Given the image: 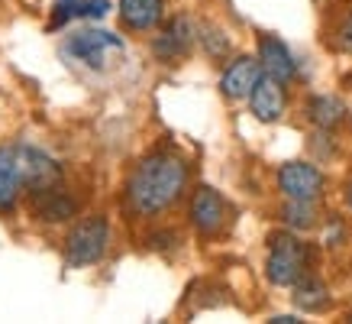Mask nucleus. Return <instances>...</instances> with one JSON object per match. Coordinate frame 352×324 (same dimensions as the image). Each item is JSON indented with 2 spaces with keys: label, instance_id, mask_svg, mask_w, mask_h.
I'll use <instances>...</instances> for the list:
<instances>
[{
  "label": "nucleus",
  "instance_id": "obj_1",
  "mask_svg": "<svg viewBox=\"0 0 352 324\" xmlns=\"http://www.w3.org/2000/svg\"><path fill=\"white\" fill-rule=\"evenodd\" d=\"M191 188V162L171 146H155L129 169L123 205L139 221H155L184 201Z\"/></svg>",
  "mask_w": 352,
  "mask_h": 324
},
{
  "label": "nucleus",
  "instance_id": "obj_2",
  "mask_svg": "<svg viewBox=\"0 0 352 324\" xmlns=\"http://www.w3.org/2000/svg\"><path fill=\"white\" fill-rule=\"evenodd\" d=\"M314 266V247L300 237L298 230L281 227L272 230L265 240V279L275 289H291L298 279H304Z\"/></svg>",
  "mask_w": 352,
  "mask_h": 324
},
{
  "label": "nucleus",
  "instance_id": "obj_3",
  "mask_svg": "<svg viewBox=\"0 0 352 324\" xmlns=\"http://www.w3.org/2000/svg\"><path fill=\"white\" fill-rule=\"evenodd\" d=\"M110 250V217L107 214H87L72 224L65 234L62 253L68 270H87L97 266Z\"/></svg>",
  "mask_w": 352,
  "mask_h": 324
},
{
  "label": "nucleus",
  "instance_id": "obj_4",
  "mask_svg": "<svg viewBox=\"0 0 352 324\" xmlns=\"http://www.w3.org/2000/svg\"><path fill=\"white\" fill-rule=\"evenodd\" d=\"M62 52L68 59L81 62L85 68H91V72H107L117 59H123L126 43H123V36H117V32H110V30L85 26V30H75L65 36Z\"/></svg>",
  "mask_w": 352,
  "mask_h": 324
},
{
  "label": "nucleus",
  "instance_id": "obj_5",
  "mask_svg": "<svg viewBox=\"0 0 352 324\" xmlns=\"http://www.w3.org/2000/svg\"><path fill=\"white\" fill-rule=\"evenodd\" d=\"M230 224V205L214 185H197L188 198V227L201 240H217Z\"/></svg>",
  "mask_w": 352,
  "mask_h": 324
},
{
  "label": "nucleus",
  "instance_id": "obj_6",
  "mask_svg": "<svg viewBox=\"0 0 352 324\" xmlns=\"http://www.w3.org/2000/svg\"><path fill=\"white\" fill-rule=\"evenodd\" d=\"M275 188L281 198H298V201H320L327 192V175L317 162L291 159L281 162L275 172Z\"/></svg>",
  "mask_w": 352,
  "mask_h": 324
},
{
  "label": "nucleus",
  "instance_id": "obj_7",
  "mask_svg": "<svg viewBox=\"0 0 352 324\" xmlns=\"http://www.w3.org/2000/svg\"><path fill=\"white\" fill-rule=\"evenodd\" d=\"M194 43H197V26H194L184 13L171 17L165 26H162L149 43V52L159 65H182L188 55H191Z\"/></svg>",
  "mask_w": 352,
  "mask_h": 324
},
{
  "label": "nucleus",
  "instance_id": "obj_8",
  "mask_svg": "<svg viewBox=\"0 0 352 324\" xmlns=\"http://www.w3.org/2000/svg\"><path fill=\"white\" fill-rule=\"evenodd\" d=\"M16 162H20V179H23V192H45L62 185V165L55 156H49L39 146L30 143H16Z\"/></svg>",
  "mask_w": 352,
  "mask_h": 324
},
{
  "label": "nucleus",
  "instance_id": "obj_9",
  "mask_svg": "<svg viewBox=\"0 0 352 324\" xmlns=\"http://www.w3.org/2000/svg\"><path fill=\"white\" fill-rule=\"evenodd\" d=\"M258 78H262L258 55H245V52L230 55L223 72H220V94L226 101H249L252 88L258 85Z\"/></svg>",
  "mask_w": 352,
  "mask_h": 324
},
{
  "label": "nucleus",
  "instance_id": "obj_10",
  "mask_svg": "<svg viewBox=\"0 0 352 324\" xmlns=\"http://www.w3.org/2000/svg\"><path fill=\"white\" fill-rule=\"evenodd\" d=\"M256 55H258V62H262V72H265V75L278 78V81H285V85L298 81V59H294V52L288 49V43H285L281 36H275V32H258Z\"/></svg>",
  "mask_w": 352,
  "mask_h": 324
},
{
  "label": "nucleus",
  "instance_id": "obj_11",
  "mask_svg": "<svg viewBox=\"0 0 352 324\" xmlns=\"http://www.w3.org/2000/svg\"><path fill=\"white\" fill-rule=\"evenodd\" d=\"M285 110H288V85L262 72L258 85L249 94V114L258 123H278L285 117Z\"/></svg>",
  "mask_w": 352,
  "mask_h": 324
},
{
  "label": "nucleus",
  "instance_id": "obj_12",
  "mask_svg": "<svg viewBox=\"0 0 352 324\" xmlns=\"http://www.w3.org/2000/svg\"><path fill=\"white\" fill-rule=\"evenodd\" d=\"M117 13L123 30L149 32L165 23V0H117Z\"/></svg>",
  "mask_w": 352,
  "mask_h": 324
},
{
  "label": "nucleus",
  "instance_id": "obj_13",
  "mask_svg": "<svg viewBox=\"0 0 352 324\" xmlns=\"http://www.w3.org/2000/svg\"><path fill=\"white\" fill-rule=\"evenodd\" d=\"M75 214H78V201L68 192H62L58 185L32 194V217L39 224H65Z\"/></svg>",
  "mask_w": 352,
  "mask_h": 324
},
{
  "label": "nucleus",
  "instance_id": "obj_14",
  "mask_svg": "<svg viewBox=\"0 0 352 324\" xmlns=\"http://www.w3.org/2000/svg\"><path fill=\"white\" fill-rule=\"evenodd\" d=\"M304 117L314 130H340L349 120V108L346 101L336 94H310L304 101Z\"/></svg>",
  "mask_w": 352,
  "mask_h": 324
},
{
  "label": "nucleus",
  "instance_id": "obj_15",
  "mask_svg": "<svg viewBox=\"0 0 352 324\" xmlns=\"http://www.w3.org/2000/svg\"><path fill=\"white\" fill-rule=\"evenodd\" d=\"M291 302H294V308L304 312V314H323L333 305L330 285L310 270L304 279H298L294 285H291Z\"/></svg>",
  "mask_w": 352,
  "mask_h": 324
},
{
  "label": "nucleus",
  "instance_id": "obj_16",
  "mask_svg": "<svg viewBox=\"0 0 352 324\" xmlns=\"http://www.w3.org/2000/svg\"><path fill=\"white\" fill-rule=\"evenodd\" d=\"M23 179H20V162H16V143H3L0 146V214H13V207L20 201Z\"/></svg>",
  "mask_w": 352,
  "mask_h": 324
},
{
  "label": "nucleus",
  "instance_id": "obj_17",
  "mask_svg": "<svg viewBox=\"0 0 352 324\" xmlns=\"http://www.w3.org/2000/svg\"><path fill=\"white\" fill-rule=\"evenodd\" d=\"M320 201H298V198H285V205L278 207V217L281 224L298 230V234H307L314 227H320Z\"/></svg>",
  "mask_w": 352,
  "mask_h": 324
},
{
  "label": "nucleus",
  "instance_id": "obj_18",
  "mask_svg": "<svg viewBox=\"0 0 352 324\" xmlns=\"http://www.w3.org/2000/svg\"><path fill=\"white\" fill-rule=\"evenodd\" d=\"M197 43L204 45L207 59H214V62H226V59L233 55V43H230V36H226L220 26H214V23H207V26L197 30Z\"/></svg>",
  "mask_w": 352,
  "mask_h": 324
},
{
  "label": "nucleus",
  "instance_id": "obj_19",
  "mask_svg": "<svg viewBox=\"0 0 352 324\" xmlns=\"http://www.w3.org/2000/svg\"><path fill=\"white\" fill-rule=\"evenodd\" d=\"M78 10H81V0H55V3H52V20H49V26H52V30H62L65 23L78 20Z\"/></svg>",
  "mask_w": 352,
  "mask_h": 324
},
{
  "label": "nucleus",
  "instance_id": "obj_20",
  "mask_svg": "<svg viewBox=\"0 0 352 324\" xmlns=\"http://www.w3.org/2000/svg\"><path fill=\"white\" fill-rule=\"evenodd\" d=\"M146 243H149V250L168 253V250H175L178 243H182V234H178V230H171V227H165V230H152L149 237H146Z\"/></svg>",
  "mask_w": 352,
  "mask_h": 324
},
{
  "label": "nucleus",
  "instance_id": "obj_21",
  "mask_svg": "<svg viewBox=\"0 0 352 324\" xmlns=\"http://www.w3.org/2000/svg\"><path fill=\"white\" fill-rule=\"evenodd\" d=\"M346 237H349V230H346L340 217H327L323 221V247H342Z\"/></svg>",
  "mask_w": 352,
  "mask_h": 324
},
{
  "label": "nucleus",
  "instance_id": "obj_22",
  "mask_svg": "<svg viewBox=\"0 0 352 324\" xmlns=\"http://www.w3.org/2000/svg\"><path fill=\"white\" fill-rule=\"evenodd\" d=\"M113 10L110 0H81V10H78V20H104L107 13Z\"/></svg>",
  "mask_w": 352,
  "mask_h": 324
},
{
  "label": "nucleus",
  "instance_id": "obj_23",
  "mask_svg": "<svg viewBox=\"0 0 352 324\" xmlns=\"http://www.w3.org/2000/svg\"><path fill=\"white\" fill-rule=\"evenodd\" d=\"M333 45L340 49V52L352 55V7L346 10V17L340 20V26H336V36H333Z\"/></svg>",
  "mask_w": 352,
  "mask_h": 324
},
{
  "label": "nucleus",
  "instance_id": "obj_24",
  "mask_svg": "<svg viewBox=\"0 0 352 324\" xmlns=\"http://www.w3.org/2000/svg\"><path fill=\"white\" fill-rule=\"evenodd\" d=\"M268 324H300V314H272Z\"/></svg>",
  "mask_w": 352,
  "mask_h": 324
},
{
  "label": "nucleus",
  "instance_id": "obj_25",
  "mask_svg": "<svg viewBox=\"0 0 352 324\" xmlns=\"http://www.w3.org/2000/svg\"><path fill=\"white\" fill-rule=\"evenodd\" d=\"M342 201H346V207H349V214H352V179L346 182V188H342Z\"/></svg>",
  "mask_w": 352,
  "mask_h": 324
}]
</instances>
